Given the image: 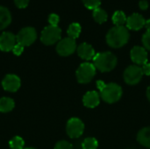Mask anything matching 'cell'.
<instances>
[{
	"mask_svg": "<svg viewBox=\"0 0 150 149\" xmlns=\"http://www.w3.org/2000/svg\"><path fill=\"white\" fill-rule=\"evenodd\" d=\"M24 47H23L22 45L17 43V44L15 45V47H13V49H12L13 54H16V55H20V54L23 53V51H24Z\"/></svg>",
	"mask_w": 150,
	"mask_h": 149,
	"instance_id": "cell-28",
	"label": "cell"
},
{
	"mask_svg": "<svg viewBox=\"0 0 150 149\" xmlns=\"http://www.w3.org/2000/svg\"><path fill=\"white\" fill-rule=\"evenodd\" d=\"M67 32H68V35L69 38L76 40V38L79 37V35L81 33V25L78 23H72L69 25Z\"/></svg>",
	"mask_w": 150,
	"mask_h": 149,
	"instance_id": "cell-21",
	"label": "cell"
},
{
	"mask_svg": "<svg viewBox=\"0 0 150 149\" xmlns=\"http://www.w3.org/2000/svg\"><path fill=\"white\" fill-rule=\"evenodd\" d=\"M15 103L13 99L10 97H2L0 98V112H9L13 110Z\"/></svg>",
	"mask_w": 150,
	"mask_h": 149,
	"instance_id": "cell-18",
	"label": "cell"
},
{
	"mask_svg": "<svg viewBox=\"0 0 150 149\" xmlns=\"http://www.w3.org/2000/svg\"><path fill=\"white\" fill-rule=\"evenodd\" d=\"M127 16L121 11H117L112 15V22L116 26H123L124 24L127 23Z\"/></svg>",
	"mask_w": 150,
	"mask_h": 149,
	"instance_id": "cell-19",
	"label": "cell"
},
{
	"mask_svg": "<svg viewBox=\"0 0 150 149\" xmlns=\"http://www.w3.org/2000/svg\"><path fill=\"white\" fill-rule=\"evenodd\" d=\"M84 6L90 10H95L101 4V0H82Z\"/></svg>",
	"mask_w": 150,
	"mask_h": 149,
	"instance_id": "cell-24",
	"label": "cell"
},
{
	"mask_svg": "<svg viewBox=\"0 0 150 149\" xmlns=\"http://www.w3.org/2000/svg\"><path fill=\"white\" fill-rule=\"evenodd\" d=\"M146 20L139 13H134L127 19V27L130 30L138 31L145 25Z\"/></svg>",
	"mask_w": 150,
	"mask_h": 149,
	"instance_id": "cell-13",
	"label": "cell"
},
{
	"mask_svg": "<svg viewBox=\"0 0 150 149\" xmlns=\"http://www.w3.org/2000/svg\"><path fill=\"white\" fill-rule=\"evenodd\" d=\"M20 79L18 76L9 74L4 76V78L2 81V86L4 90L10 91V92H15L20 88Z\"/></svg>",
	"mask_w": 150,
	"mask_h": 149,
	"instance_id": "cell-11",
	"label": "cell"
},
{
	"mask_svg": "<svg viewBox=\"0 0 150 149\" xmlns=\"http://www.w3.org/2000/svg\"><path fill=\"white\" fill-rule=\"evenodd\" d=\"M66 130H67L68 135L70 138L76 139V138L80 137L83 133L84 125L81 119L77 118H72L68 121Z\"/></svg>",
	"mask_w": 150,
	"mask_h": 149,
	"instance_id": "cell-9",
	"label": "cell"
},
{
	"mask_svg": "<svg viewBox=\"0 0 150 149\" xmlns=\"http://www.w3.org/2000/svg\"><path fill=\"white\" fill-rule=\"evenodd\" d=\"M25 149H35V148H25Z\"/></svg>",
	"mask_w": 150,
	"mask_h": 149,
	"instance_id": "cell-34",
	"label": "cell"
},
{
	"mask_svg": "<svg viewBox=\"0 0 150 149\" xmlns=\"http://www.w3.org/2000/svg\"><path fill=\"white\" fill-rule=\"evenodd\" d=\"M77 54L82 59L86 61H90L93 59L94 56L96 55L94 48L90 44L85 42L79 45V47H77Z\"/></svg>",
	"mask_w": 150,
	"mask_h": 149,
	"instance_id": "cell-14",
	"label": "cell"
},
{
	"mask_svg": "<svg viewBox=\"0 0 150 149\" xmlns=\"http://www.w3.org/2000/svg\"><path fill=\"white\" fill-rule=\"evenodd\" d=\"M131 59L135 65H144L148 62V53L142 47H134L131 50Z\"/></svg>",
	"mask_w": 150,
	"mask_h": 149,
	"instance_id": "cell-12",
	"label": "cell"
},
{
	"mask_svg": "<svg viewBox=\"0 0 150 149\" xmlns=\"http://www.w3.org/2000/svg\"><path fill=\"white\" fill-rule=\"evenodd\" d=\"M145 26H146V28H147V32H150V18L149 19H148V20H146V22H145Z\"/></svg>",
	"mask_w": 150,
	"mask_h": 149,
	"instance_id": "cell-32",
	"label": "cell"
},
{
	"mask_svg": "<svg viewBox=\"0 0 150 149\" xmlns=\"http://www.w3.org/2000/svg\"><path fill=\"white\" fill-rule=\"evenodd\" d=\"M24 145H25V142L23 139L18 136H15L9 142V146L11 149H23Z\"/></svg>",
	"mask_w": 150,
	"mask_h": 149,
	"instance_id": "cell-23",
	"label": "cell"
},
{
	"mask_svg": "<svg viewBox=\"0 0 150 149\" xmlns=\"http://www.w3.org/2000/svg\"><path fill=\"white\" fill-rule=\"evenodd\" d=\"M147 97H148L149 101L150 102V86L148 88V90H147Z\"/></svg>",
	"mask_w": 150,
	"mask_h": 149,
	"instance_id": "cell-33",
	"label": "cell"
},
{
	"mask_svg": "<svg viewBox=\"0 0 150 149\" xmlns=\"http://www.w3.org/2000/svg\"><path fill=\"white\" fill-rule=\"evenodd\" d=\"M97 68H95L94 64L84 62L82 63L76 70V79L80 83H90L92 78L96 75Z\"/></svg>",
	"mask_w": 150,
	"mask_h": 149,
	"instance_id": "cell-4",
	"label": "cell"
},
{
	"mask_svg": "<svg viewBox=\"0 0 150 149\" xmlns=\"http://www.w3.org/2000/svg\"><path fill=\"white\" fill-rule=\"evenodd\" d=\"M62 36V30L58 26L47 25L46 26L40 36V40L45 45H53L60 40Z\"/></svg>",
	"mask_w": 150,
	"mask_h": 149,
	"instance_id": "cell-5",
	"label": "cell"
},
{
	"mask_svg": "<svg viewBox=\"0 0 150 149\" xmlns=\"http://www.w3.org/2000/svg\"><path fill=\"white\" fill-rule=\"evenodd\" d=\"M54 149H73V147L69 142L66 141H61L56 143Z\"/></svg>",
	"mask_w": 150,
	"mask_h": 149,
	"instance_id": "cell-25",
	"label": "cell"
},
{
	"mask_svg": "<svg viewBox=\"0 0 150 149\" xmlns=\"http://www.w3.org/2000/svg\"><path fill=\"white\" fill-rule=\"evenodd\" d=\"M93 18L98 24H103L107 20V13L101 8H97L93 11Z\"/></svg>",
	"mask_w": 150,
	"mask_h": 149,
	"instance_id": "cell-20",
	"label": "cell"
},
{
	"mask_svg": "<svg viewBox=\"0 0 150 149\" xmlns=\"http://www.w3.org/2000/svg\"><path fill=\"white\" fill-rule=\"evenodd\" d=\"M100 97L96 91H88L83 98V105L88 108H95L99 105Z\"/></svg>",
	"mask_w": 150,
	"mask_h": 149,
	"instance_id": "cell-15",
	"label": "cell"
},
{
	"mask_svg": "<svg viewBox=\"0 0 150 149\" xmlns=\"http://www.w3.org/2000/svg\"><path fill=\"white\" fill-rule=\"evenodd\" d=\"M14 3L18 8H25L28 5L29 0H14Z\"/></svg>",
	"mask_w": 150,
	"mask_h": 149,
	"instance_id": "cell-29",
	"label": "cell"
},
{
	"mask_svg": "<svg viewBox=\"0 0 150 149\" xmlns=\"http://www.w3.org/2000/svg\"><path fill=\"white\" fill-rule=\"evenodd\" d=\"M17 44L16 35L10 32H4L0 35V50L9 52L13 49Z\"/></svg>",
	"mask_w": 150,
	"mask_h": 149,
	"instance_id": "cell-10",
	"label": "cell"
},
{
	"mask_svg": "<svg viewBox=\"0 0 150 149\" xmlns=\"http://www.w3.org/2000/svg\"><path fill=\"white\" fill-rule=\"evenodd\" d=\"M143 72L142 67L138 65H131L127 68L124 72V80L129 85H135L142 80Z\"/></svg>",
	"mask_w": 150,
	"mask_h": 149,
	"instance_id": "cell-7",
	"label": "cell"
},
{
	"mask_svg": "<svg viewBox=\"0 0 150 149\" xmlns=\"http://www.w3.org/2000/svg\"><path fill=\"white\" fill-rule=\"evenodd\" d=\"M94 66L101 72H109L117 65V57L111 52L97 54L94 58Z\"/></svg>",
	"mask_w": 150,
	"mask_h": 149,
	"instance_id": "cell-3",
	"label": "cell"
},
{
	"mask_svg": "<svg viewBox=\"0 0 150 149\" xmlns=\"http://www.w3.org/2000/svg\"><path fill=\"white\" fill-rule=\"evenodd\" d=\"M98 147V142L95 138L90 137L83 141L82 144L83 149H97Z\"/></svg>",
	"mask_w": 150,
	"mask_h": 149,
	"instance_id": "cell-22",
	"label": "cell"
},
{
	"mask_svg": "<svg viewBox=\"0 0 150 149\" xmlns=\"http://www.w3.org/2000/svg\"><path fill=\"white\" fill-rule=\"evenodd\" d=\"M11 22V15L10 11L4 6H0V30L7 27Z\"/></svg>",
	"mask_w": 150,
	"mask_h": 149,
	"instance_id": "cell-16",
	"label": "cell"
},
{
	"mask_svg": "<svg viewBox=\"0 0 150 149\" xmlns=\"http://www.w3.org/2000/svg\"><path fill=\"white\" fill-rule=\"evenodd\" d=\"M59 20H60V18L57 14L55 13H51L49 16H48V22L50 24V25H54V26H57L58 23H59Z\"/></svg>",
	"mask_w": 150,
	"mask_h": 149,
	"instance_id": "cell-27",
	"label": "cell"
},
{
	"mask_svg": "<svg viewBox=\"0 0 150 149\" xmlns=\"http://www.w3.org/2000/svg\"><path fill=\"white\" fill-rule=\"evenodd\" d=\"M17 43L23 47H28L32 45L37 39V32L33 27L27 26L22 28L16 35Z\"/></svg>",
	"mask_w": 150,
	"mask_h": 149,
	"instance_id": "cell-6",
	"label": "cell"
},
{
	"mask_svg": "<svg viewBox=\"0 0 150 149\" xmlns=\"http://www.w3.org/2000/svg\"><path fill=\"white\" fill-rule=\"evenodd\" d=\"M142 43L145 49L150 50V32H146L142 36Z\"/></svg>",
	"mask_w": 150,
	"mask_h": 149,
	"instance_id": "cell-26",
	"label": "cell"
},
{
	"mask_svg": "<svg viewBox=\"0 0 150 149\" xmlns=\"http://www.w3.org/2000/svg\"><path fill=\"white\" fill-rule=\"evenodd\" d=\"M97 85L100 90L101 97L105 102L113 104L120 99L122 96V89L119 84L113 83L106 84L102 81H98Z\"/></svg>",
	"mask_w": 150,
	"mask_h": 149,
	"instance_id": "cell-2",
	"label": "cell"
},
{
	"mask_svg": "<svg viewBox=\"0 0 150 149\" xmlns=\"http://www.w3.org/2000/svg\"><path fill=\"white\" fill-rule=\"evenodd\" d=\"M129 32L125 26H114L106 34L107 44L113 48H120L125 46L129 40Z\"/></svg>",
	"mask_w": 150,
	"mask_h": 149,
	"instance_id": "cell-1",
	"label": "cell"
},
{
	"mask_svg": "<svg viewBox=\"0 0 150 149\" xmlns=\"http://www.w3.org/2000/svg\"><path fill=\"white\" fill-rule=\"evenodd\" d=\"M76 49V40L72 38L67 37L59 41L56 46V51L61 56H69L72 54Z\"/></svg>",
	"mask_w": 150,
	"mask_h": 149,
	"instance_id": "cell-8",
	"label": "cell"
},
{
	"mask_svg": "<svg viewBox=\"0 0 150 149\" xmlns=\"http://www.w3.org/2000/svg\"><path fill=\"white\" fill-rule=\"evenodd\" d=\"M142 69L143 74H145L146 76H150V63L147 62L146 64L142 65Z\"/></svg>",
	"mask_w": 150,
	"mask_h": 149,
	"instance_id": "cell-30",
	"label": "cell"
},
{
	"mask_svg": "<svg viewBox=\"0 0 150 149\" xmlns=\"http://www.w3.org/2000/svg\"><path fill=\"white\" fill-rule=\"evenodd\" d=\"M139 6H140V8H141L142 10L145 11V10H147V9L149 8V3H148L147 0H142V1L139 3Z\"/></svg>",
	"mask_w": 150,
	"mask_h": 149,
	"instance_id": "cell-31",
	"label": "cell"
},
{
	"mask_svg": "<svg viewBox=\"0 0 150 149\" xmlns=\"http://www.w3.org/2000/svg\"><path fill=\"white\" fill-rule=\"evenodd\" d=\"M137 141L141 145L150 148V127H145L140 130L137 134Z\"/></svg>",
	"mask_w": 150,
	"mask_h": 149,
	"instance_id": "cell-17",
	"label": "cell"
}]
</instances>
